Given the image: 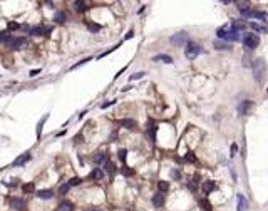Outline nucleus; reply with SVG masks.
Instances as JSON below:
<instances>
[{
	"label": "nucleus",
	"instance_id": "17",
	"mask_svg": "<svg viewBox=\"0 0 268 211\" xmlns=\"http://www.w3.org/2000/svg\"><path fill=\"white\" fill-rule=\"evenodd\" d=\"M228 32H230V25H225V27H221V29L216 30V35L220 37V39L226 40V35H228Z\"/></svg>",
	"mask_w": 268,
	"mask_h": 211
},
{
	"label": "nucleus",
	"instance_id": "20",
	"mask_svg": "<svg viewBox=\"0 0 268 211\" xmlns=\"http://www.w3.org/2000/svg\"><path fill=\"white\" fill-rule=\"evenodd\" d=\"M119 124L123 126V128H127V129H134V128H136V121H132V119H123Z\"/></svg>",
	"mask_w": 268,
	"mask_h": 211
},
{
	"label": "nucleus",
	"instance_id": "9",
	"mask_svg": "<svg viewBox=\"0 0 268 211\" xmlns=\"http://www.w3.org/2000/svg\"><path fill=\"white\" fill-rule=\"evenodd\" d=\"M51 27H44V25H37V27H32L30 29V35H47L49 32H51Z\"/></svg>",
	"mask_w": 268,
	"mask_h": 211
},
{
	"label": "nucleus",
	"instance_id": "21",
	"mask_svg": "<svg viewBox=\"0 0 268 211\" xmlns=\"http://www.w3.org/2000/svg\"><path fill=\"white\" fill-rule=\"evenodd\" d=\"M94 163L96 164H106L107 163V157H106V154L104 153H97L94 156Z\"/></svg>",
	"mask_w": 268,
	"mask_h": 211
},
{
	"label": "nucleus",
	"instance_id": "35",
	"mask_svg": "<svg viewBox=\"0 0 268 211\" xmlns=\"http://www.w3.org/2000/svg\"><path fill=\"white\" fill-rule=\"evenodd\" d=\"M141 77H144V72H136L131 76V80H136V79H141Z\"/></svg>",
	"mask_w": 268,
	"mask_h": 211
},
{
	"label": "nucleus",
	"instance_id": "30",
	"mask_svg": "<svg viewBox=\"0 0 268 211\" xmlns=\"http://www.w3.org/2000/svg\"><path fill=\"white\" fill-rule=\"evenodd\" d=\"M22 188H24V191H25V193H34V191H35V186H34V183H29V184H24Z\"/></svg>",
	"mask_w": 268,
	"mask_h": 211
},
{
	"label": "nucleus",
	"instance_id": "25",
	"mask_svg": "<svg viewBox=\"0 0 268 211\" xmlns=\"http://www.w3.org/2000/svg\"><path fill=\"white\" fill-rule=\"evenodd\" d=\"M65 18H67V17H65L64 12H57V14L54 15V20H55L57 24H64V22H65Z\"/></svg>",
	"mask_w": 268,
	"mask_h": 211
},
{
	"label": "nucleus",
	"instance_id": "26",
	"mask_svg": "<svg viewBox=\"0 0 268 211\" xmlns=\"http://www.w3.org/2000/svg\"><path fill=\"white\" fill-rule=\"evenodd\" d=\"M86 25H87V29L91 30V32H99V30H101V25H99V24H94V22H87Z\"/></svg>",
	"mask_w": 268,
	"mask_h": 211
},
{
	"label": "nucleus",
	"instance_id": "44",
	"mask_svg": "<svg viewBox=\"0 0 268 211\" xmlns=\"http://www.w3.org/2000/svg\"><path fill=\"white\" fill-rule=\"evenodd\" d=\"M132 35H134V32H129V34H126V40H127V39H131V37H132Z\"/></svg>",
	"mask_w": 268,
	"mask_h": 211
},
{
	"label": "nucleus",
	"instance_id": "39",
	"mask_svg": "<svg viewBox=\"0 0 268 211\" xmlns=\"http://www.w3.org/2000/svg\"><path fill=\"white\" fill-rule=\"evenodd\" d=\"M87 60H91V59H89V57H87V59H82V60H80V62H77L76 66H72V69H77V67H79V66H82V64H86Z\"/></svg>",
	"mask_w": 268,
	"mask_h": 211
},
{
	"label": "nucleus",
	"instance_id": "37",
	"mask_svg": "<svg viewBox=\"0 0 268 211\" xmlns=\"http://www.w3.org/2000/svg\"><path fill=\"white\" fill-rule=\"evenodd\" d=\"M126 154H127V151H126V149H121V151H119V159L123 161V163L126 161Z\"/></svg>",
	"mask_w": 268,
	"mask_h": 211
},
{
	"label": "nucleus",
	"instance_id": "6",
	"mask_svg": "<svg viewBox=\"0 0 268 211\" xmlns=\"http://www.w3.org/2000/svg\"><path fill=\"white\" fill-rule=\"evenodd\" d=\"M253 107V101H241L238 106V114L240 116H247Z\"/></svg>",
	"mask_w": 268,
	"mask_h": 211
},
{
	"label": "nucleus",
	"instance_id": "24",
	"mask_svg": "<svg viewBox=\"0 0 268 211\" xmlns=\"http://www.w3.org/2000/svg\"><path fill=\"white\" fill-rule=\"evenodd\" d=\"M104 169H106V173H109L111 176L116 173V166H114V163H111V161H107V163L104 164Z\"/></svg>",
	"mask_w": 268,
	"mask_h": 211
},
{
	"label": "nucleus",
	"instance_id": "45",
	"mask_svg": "<svg viewBox=\"0 0 268 211\" xmlns=\"http://www.w3.org/2000/svg\"><path fill=\"white\" fill-rule=\"evenodd\" d=\"M173 178H179V173H178V171H173Z\"/></svg>",
	"mask_w": 268,
	"mask_h": 211
},
{
	"label": "nucleus",
	"instance_id": "32",
	"mask_svg": "<svg viewBox=\"0 0 268 211\" xmlns=\"http://www.w3.org/2000/svg\"><path fill=\"white\" fill-rule=\"evenodd\" d=\"M70 189V186H69V183H65V184H62L60 188H59V194H65L67 191Z\"/></svg>",
	"mask_w": 268,
	"mask_h": 211
},
{
	"label": "nucleus",
	"instance_id": "15",
	"mask_svg": "<svg viewBox=\"0 0 268 211\" xmlns=\"http://www.w3.org/2000/svg\"><path fill=\"white\" fill-rule=\"evenodd\" d=\"M216 189V183L214 181H206V183H203V191H204V194H210L211 191H214Z\"/></svg>",
	"mask_w": 268,
	"mask_h": 211
},
{
	"label": "nucleus",
	"instance_id": "33",
	"mask_svg": "<svg viewBox=\"0 0 268 211\" xmlns=\"http://www.w3.org/2000/svg\"><path fill=\"white\" fill-rule=\"evenodd\" d=\"M74 5H76L77 10H86V8H87V7H86V5H87L86 2H79V0H77V2H74Z\"/></svg>",
	"mask_w": 268,
	"mask_h": 211
},
{
	"label": "nucleus",
	"instance_id": "2",
	"mask_svg": "<svg viewBox=\"0 0 268 211\" xmlns=\"http://www.w3.org/2000/svg\"><path fill=\"white\" fill-rule=\"evenodd\" d=\"M260 44V37L257 34H247V35L243 37V45L247 50H255Z\"/></svg>",
	"mask_w": 268,
	"mask_h": 211
},
{
	"label": "nucleus",
	"instance_id": "8",
	"mask_svg": "<svg viewBox=\"0 0 268 211\" xmlns=\"http://www.w3.org/2000/svg\"><path fill=\"white\" fill-rule=\"evenodd\" d=\"M236 201H238V204H236V211H247L248 206H250V203H248V200L245 196H243L241 193L236 194Z\"/></svg>",
	"mask_w": 268,
	"mask_h": 211
},
{
	"label": "nucleus",
	"instance_id": "43",
	"mask_svg": "<svg viewBox=\"0 0 268 211\" xmlns=\"http://www.w3.org/2000/svg\"><path fill=\"white\" fill-rule=\"evenodd\" d=\"M37 74H40V70L39 69H35V70H32V72H30V77H35Z\"/></svg>",
	"mask_w": 268,
	"mask_h": 211
},
{
	"label": "nucleus",
	"instance_id": "18",
	"mask_svg": "<svg viewBox=\"0 0 268 211\" xmlns=\"http://www.w3.org/2000/svg\"><path fill=\"white\" fill-rule=\"evenodd\" d=\"M102 176H104V171H102L101 167H96L94 171L89 174V178L91 179H102Z\"/></svg>",
	"mask_w": 268,
	"mask_h": 211
},
{
	"label": "nucleus",
	"instance_id": "36",
	"mask_svg": "<svg viewBox=\"0 0 268 211\" xmlns=\"http://www.w3.org/2000/svg\"><path fill=\"white\" fill-rule=\"evenodd\" d=\"M77 184H80V178H72L69 181V186H77Z\"/></svg>",
	"mask_w": 268,
	"mask_h": 211
},
{
	"label": "nucleus",
	"instance_id": "5",
	"mask_svg": "<svg viewBox=\"0 0 268 211\" xmlns=\"http://www.w3.org/2000/svg\"><path fill=\"white\" fill-rule=\"evenodd\" d=\"M241 15L245 18H258L261 22H268V14L261 10H247V12H243Z\"/></svg>",
	"mask_w": 268,
	"mask_h": 211
},
{
	"label": "nucleus",
	"instance_id": "4",
	"mask_svg": "<svg viewBox=\"0 0 268 211\" xmlns=\"http://www.w3.org/2000/svg\"><path fill=\"white\" fill-rule=\"evenodd\" d=\"M169 42H171L173 45H176V47L186 45V44H188V34H186V32H178V34H174V35L169 37Z\"/></svg>",
	"mask_w": 268,
	"mask_h": 211
},
{
	"label": "nucleus",
	"instance_id": "34",
	"mask_svg": "<svg viewBox=\"0 0 268 211\" xmlns=\"http://www.w3.org/2000/svg\"><path fill=\"white\" fill-rule=\"evenodd\" d=\"M185 159L188 161V163H196V156H194V154H193V153H191V151H189V153H188V154H186V156H185Z\"/></svg>",
	"mask_w": 268,
	"mask_h": 211
},
{
	"label": "nucleus",
	"instance_id": "46",
	"mask_svg": "<svg viewBox=\"0 0 268 211\" xmlns=\"http://www.w3.org/2000/svg\"><path fill=\"white\" fill-rule=\"evenodd\" d=\"M91 211H102V209H91Z\"/></svg>",
	"mask_w": 268,
	"mask_h": 211
},
{
	"label": "nucleus",
	"instance_id": "28",
	"mask_svg": "<svg viewBox=\"0 0 268 211\" xmlns=\"http://www.w3.org/2000/svg\"><path fill=\"white\" fill-rule=\"evenodd\" d=\"M47 117H49V114H45V116H44V119L40 121L39 126H37V138H40V134H42V126H44V122L47 121Z\"/></svg>",
	"mask_w": 268,
	"mask_h": 211
},
{
	"label": "nucleus",
	"instance_id": "29",
	"mask_svg": "<svg viewBox=\"0 0 268 211\" xmlns=\"http://www.w3.org/2000/svg\"><path fill=\"white\" fill-rule=\"evenodd\" d=\"M243 66L245 67H253V60H251L250 55H245V57H243Z\"/></svg>",
	"mask_w": 268,
	"mask_h": 211
},
{
	"label": "nucleus",
	"instance_id": "19",
	"mask_svg": "<svg viewBox=\"0 0 268 211\" xmlns=\"http://www.w3.org/2000/svg\"><path fill=\"white\" fill-rule=\"evenodd\" d=\"M152 60H158V62H166V64H173V59L169 57V55H156V57H152Z\"/></svg>",
	"mask_w": 268,
	"mask_h": 211
},
{
	"label": "nucleus",
	"instance_id": "14",
	"mask_svg": "<svg viewBox=\"0 0 268 211\" xmlns=\"http://www.w3.org/2000/svg\"><path fill=\"white\" fill-rule=\"evenodd\" d=\"M248 29H253L257 30V32H261V34H266L268 29L265 25H261V24H257V22H248Z\"/></svg>",
	"mask_w": 268,
	"mask_h": 211
},
{
	"label": "nucleus",
	"instance_id": "31",
	"mask_svg": "<svg viewBox=\"0 0 268 211\" xmlns=\"http://www.w3.org/2000/svg\"><path fill=\"white\" fill-rule=\"evenodd\" d=\"M199 204H201V208H203V209H206V211L211 209V203H210L208 200H201V201H199Z\"/></svg>",
	"mask_w": 268,
	"mask_h": 211
},
{
	"label": "nucleus",
	"instance_id": "22",
	"mask_svg": "<svg viewBox=\"0 0 268 211\" xmlns=\"http://www.w3.org/2000/svg\"><path fill=\"white\" fill-rule=\"evenodd\" d=\"M72 203L70 201H62L60 204H59V211H72Z\"/></svg>",
	"mask_w": 268,
	"mask_h": 211
},
{
	"label": "nucleus",
	"instance_id": "1",
	"mask_svg": "<svg viewBox=\"0 0 268 211\" xmlns=\"http://www.w3.org/2000/svg\"><path fill=\"white\" fill-rule=\"evenodd\" d=\"M253 74H255V80L261 82L265 79V74H266V62L263 59H257L253 62Z\"/></svg>",
	"mask_w": 268,
	"mask_h": 211
},
{
	"label": "nucleus",
	"instance_id": "13",
	"mask_svg": "<svg viewBox=\"0 0 268 211\" xmlns=\"http://www.w3.org/2000/svg\"><path fill=\"white\" fill-rule=\"evenodd\" d=\"M35 196L40 198V200H51V198L54 196V191H52V189H40V191L35 193Z\"/></svg>",
	"mask_w": 268,
	"mask_h": 211
},
{
	"label": "nucleus",
	"instance_id": "42",
	"mask_svg": "<svg viewBox=\"0 0 268 211\" xmlns=\"http://www.w3.org/2000/svg\"><path fill=\"white\" fill-rule=\"evenodd\" d=\"M123 173H124V174H126V176H131V174H134V171H132V169H127V167H126V169H124Z\"/></svg>",
	"mask_w": 268,
	"mask_h": 211
},
{
	"label": "nucleus",
	"instance_id": "40",
	"mask_svg": "<svg viewBox=\"0 0 268 211\" xmlns=\"http://www.w3.org/2000/svg\"><path fill=\"white\" fill-rule=\"evenodd\" d=\"M113 104H116V99H114V101H109V102H104L101 107H102V109H106V107H109V106H113Z\"/></svg>",
	"mask_w": 268,
	"mask_h": 211
},
{
	"label": "nucleus",
	"instance_id": "12",
	"mask_svg": "<svg viewBox=\"0 0 268 211\" xmlns=\"http://www.w3.org/2000/svg\"><path fill=\"white\" fill-rule=\"evenodd\" d=\"M152 204H154V208H163L164 204V194L161 193H156L154 196H152Z\"/></svg>",
	"mask_w": 268,
	"mask_h": 211
},
{
	"label": "nucleus",
	"instance_id": "11",
	"mask_svg": "<svg viewBox=\"0 0 268 211\" xmlns=\"http://www.w3.org/2000/svg\"><path fill=\"white\" fill-rule=\"evenodd\" d=\"M10 206L14 208V209H17V211H22L24 208H25V201L20 200V198H14V200H10Z\"/></svg>",
	"mask_w": 268,
	"mask_h": 211
},
{
	"label": "nucleus",
	"instance_id": "23",
	"mask_svg": "<svg viewBox=\"0 0 268 211\" xmlns=\"http://www.w3.org/2000/svg\"><path fill=\"white\" fill-rule=\"evenodd\" d=\"M235 5H238V10L241 12V14H243V12H247V10H250V8H248V7H250L248 2H240V0H236Z\"/></svg>",
	"mask_w": 268,
	"mask_h": 211
},
{
	"label": "nucleus",
	"instance_id": "7",
	"mask_svg": "<svg viewBox=\"0 0 268 211\" xmlns=\"http://www.w3.org/2000/svg\"><path fill=\"white\" fill-rule=\"evenodd\" d=\"M30 157H32V154H30V153L20 154V156H18L17 159L12 163V167H20V166H24V164H27V163L30 161Z\"/></svg>",
	"mask_w": 268,
	"mask_h": 211
},
{
	"label": "nucleus",
	"instance_id": "38",
	"mask_svg": "<svg viewBox=\"0 0 268 211\" xmlns=\"http://www.w3.org/2000/svg\"><path fill=\"white\" fill-rule=\"evenodd\" d=\"M230 153H231V156H235V154L238 153V146H236V144H231V148H230Z\"/></svg>",
	"mask_w": 268,
	"mask_h": 211
},
{
	"label": "nucleus",
	"instance_id": "41",
	"mask_svg": "<svg viewBox=\"0 0 268 211\" xmlns=\"http://www.w3.org/2000/svg\"><path fill=\"white\" fill-rule=\"evenodd\" d=\"M8 29H10V30H15V29H18V24H15V22H10V24H8Z\"/></svg>",
	"mask_w": 268,
	"mask_h": 211
},
{
	"label": "nucleus",
	"instance_id": "10",
	"mask_svg": "<svg viewBox=\"0 0 268 211\" xmlns=\"http://www.w3.org/2000/svg\"><path fill=\"white\" fill-rule=\"evenodd\" d=\"M24 45H25V39H24V37H14V40L8 44V47L14 49V50H18V49H22Z\"/></svg>",
	"mask_w": 268,
	"mask_h": 211
},
{
	"label": "nucleus",
	"instance_id": "3",
	"mask_svg": "<svg viewBox=\"0 0 268 211\" xmlns=\"http://www.w3.org/2000/svg\"><path fill=\"white\" fill-rule=\"evenodd\" d=\"M201 54V47H199L198 44H194V42H188L185 47V55L188 59H191V60H194L198 55Z\"/></svg>",
	"mask_w": 268,
	"mask_h": 211
},
{
	"label": "nucleus",
	"instance_id": "16",
	"mask_svg": "<svg viewBox=\"0 0 268 211\" xmlns=\"http://www.w3.org/2000/svg\"><path fill=\"white\" fill-rule=\"evenodd\" d=\"M214 47H216L218 50H230V49H231V45H230L228 42H221V40H214Z\"/></svg>",
	"mask_w": 268,
	"mask_h": 211
},
{
	"label": "nucleus",
	"instance_id": "27",
	"mask_svg": "<svg viewBox=\"0 0 268 211\" xmlns=\"http://www.w3.org/2000/svg\"><path fill=\"white\" fill-rule=\"evenodd\" d=\"M158 188H159L161 193H164V191L169 189V183H168V181H159V183H158Z\"/></svg>",
	"mask_w": 268,
	"mask_h": 211
}]
</instances>
